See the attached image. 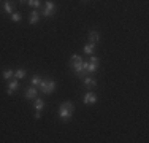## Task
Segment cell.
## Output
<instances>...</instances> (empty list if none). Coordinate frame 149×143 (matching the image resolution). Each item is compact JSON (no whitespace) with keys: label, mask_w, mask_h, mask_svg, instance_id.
<instances>
[{"label":"cell","mask_w":149,"mask_h":143,"mask_svg":"<svg viewBox=\"0 0 149 143\" xmlns=\"http://www.w3.org/2000/svg\"><path fill=\"white\" fill-rule=\"evenodd\" d=\"M70 67L73 69V72L78 75V78H83L87 75L86 72V60L81 59L79 54H73L70 57Z\"/></svg>","instance_id":"1"},{"label":"cell","mask_w":149,"mask_h":143,"mask_svg":"<svg viewBox=\"0 0 149 143\" xmlns=\"http://www.w3.org/2000/svg\"><path fill=\"white\" fill-rule=\"evenodd\" d=\"M73 113H74V103L70 102V100H65V102L59 107V111H57L59 119L63 121V123H67V121L72 119Z\"/></svg>","instance_id":"2"},{"label":"cell","mask_w":149,"mask_h":143,"mask_svg":"<svg viewBox=\"0 0 149 143\" xmlns=\"http://www.w3.org/2000/svg\"><path fill=\"white\" fill-rule=\"evenodd\" d=\"M38 91L46 95H51L56 91V81L54 80H41V83L38 84Z\"/></svg>","instance_id":"3"},{"label":"cell","mask_w":149,"mask_h":143,"mask_svg":"<svg viewBox=\"0 0 149 143\" xmlns=\"http://www.w3.org/2000/svg\"><path fill=\"white\" fill-rule=\"evenodd\" d=\"M56 10H57L56 3L52 2V0H46V2H45V8H43V11H41V16H43V18H51V16H54Z\"/></svg>","instance_id":"4"},{"label":"cell","mask_w":149,"mask_h":143,"mask_svg":"<svg viewBox=\"0 0 149 143\" xmlns=\"http://www.w3.org/2000/svg\"><path fill=\"white\" fill-rule=\"evenodd\" d=\"M83 102H84V105H94V103L97 102V95H95V92H92V91L86 92Z\"/></svg>","instance_id":"5"},{"label":"cell","mask_w":149,"mask_h":143,"mask_svg":"<svg viewBox=\"0 0 149 143\" xmlns=\"http://www.w3.org/2000/svg\"><path fill=\"white\" fill-rule=\"evenodd\" d=\"M37 95H38V88H37V86H30V88L26 89V94H24V97H26L27 100H33Z\"/></svg>","instance_id":"6"},{"label":"cell","mask_w":149,"mask_h":143,"mask_svg":"<svg viewBox=\"0 0 149 143\" xmlns=\"http://www.w3.org/2000/svg\"><path fill=\"white\" fill-rule=\"evenodd\" d=\"M17 88H19V81H17V78H16V80H13V81H10V83H8L6 94H8V95H13V94L17 91Z\"/></svg>","instance_id":"7"},{"label":"cell","mask_w":149,"mask_h":143,"mask_svg":"<svg viewBox=\"0 0 149 143\" xmlns=\"http://www.w3.org/2000/svg\"><path fill=\"white\" fill-rule=\"evenodd\" d=\"M87 38H89V43H94V45H97L98 40H100V34H98L97 30H91L89 34H87Z\"/></svg>","instance_id":"8"},{"label":"cell","mask_w":149,"mask_h":143,"mask_svg":"<svg viewBox=\"0 0 149 143\" xmlns=\"http://www.w3.org/2000/svg\"><path fill=\"white\" fill-rule=\"evenodd\" d=\"M81 80H83V83L86 84L87 88H95V86H97V81H95V78L89 76V75H86V76H83Z\"/></svg>","instance_id":"9"},{"label":"cell","mask_w":149,"mask_h":143,"mask_svg":"<svg viewBox=\"0 0 149 143\" xmlns=\"http://www.w3.org/2000/svg\"><path fill=\"white\" fill-rule=\"evenodd\" d=\"M41 14L37 11V10H33V11H30V16H29V24H37L38 21H40Z\"/></svg>","instance_id":"10"},{"label":"cell","mask_w":149,"mask_h":143,"mask_svg":"<svg viewBox=\"0 0 149 143\" xmlns=\"http://www.w3.org/2000/svg\"><path fill=\"white\" fill-rule=\"evenodd\" d=\"M33 107H35V111H40L41 113V110H43V107H45V100L35 97L33 99Z\"/></svg>","instance_id":"11"},{"label":"cell","mask_w":149,"mask_h":143,"mask_svg":"<svg viewBox=\"0 0 149 143\" xmlns=\"http://www.w3.org/2000/svg\"><path fill=\"white\" fill-rule=\"evenodd\" d=\"M97 69H98V64H94V62H91V60H86V72H87V75L94 73Z\"/></svg>","instance_id":"12"},{"label":"cell","mask_w":149,"mask_h":143,"mask_svg":"<svg viewBox=\"0 0 149 143\" xmlns=\"http://www.w3.org/2000/svg\"><path fill=\"white\" fill-rule=\"evenodd\" d=\"M94 49H95V45H94V43H87V45L83 48V51L86 53V54L91 56V54H94Z\"/></svg>","instance_id":"13"},{"label":"cell","mask_w":149,"mask_h":143,"mask_svg":"<svg viewBox=\"0 0 149 143\" xmlns=\"http://www.w3.org/2000/svg\"><path fill=\"white\" fill-rule=\"evenodd\" d=\"M3 10H5L6 14H11L13 13V5L10 3V0H5V2H3Z\"/></svg>","instance_id":"14"},{"label":"cell","mask_w":149,"mask_h":143,"mask_svg":"<svg viewBox=\"0 0 149 143\" xmlns=\"http://www.w3.org/2000/svg\"><path fill=\"white\" fill-rule=\"evenodd\" d=\"M13 76H15V72H13V69L3 70V78H5V80H11Z\"/></svg>","instance_id":"15"},{"label":"cell","mask_w":149,"mask_h":143,"mask_svg":"<svg viewBox=\"0 0 149 143\" xmlns=\"http://www.w3.org/2000/svg\"><path fill=\"white\" fill-rule=\"evenodd\" d=\"M26 75H27V72L24 70V69H17L15 72V76L17 78V80H21V78H26Z\"/></svg>","instance_id":"16"},{"label":"cell","mask_w":149,"mask_h":143,"mask_svg":"<svg viewBox=\"0 0 149 143\" xmlns=\"http://www.w3.org/2000/svg\"><path fill=\"white\" fill-rule=\"evenodd\" d=\"M10 18H11L13 22H19V21L22 19V14H21V13H11V14H10Z\"/></svg>","instance_id":"17"},{"label":"cell","mask_w":149,"mask_h":143,"mask_svg":"<svg viewBox=\"0 0 149 143\" xmlns=\"http://www.w3.org/2000/svg\"><path fill=\"white\" fill-rule=\"evenodd\" d=\"M27 3L30 6H33V8H40L41 6V0H27Z\"/></svg>","instance_id":"18"},{"label":"cell","mask_w":149,"mask_h":143,"mask_svg":"<svg viewBox=\"0 0 149 143\" xmlns=\"http://www.w3.org/2000/svg\"><path fill=\"white\" fill-rule=\"evenodd\" d=\"M32 86H37V88H38V84H40L41 83V78L40 76H38V75H33V76H32Z\"/></svg>","instance_id":"19"},{"label":"cell","mask_w":149,"mask_h":143,"mask_svg":"<svg viewBox=\"0 0 149 143\" xmlns=\"http://www.w3.org/2000/svg\"><path fill=\"white\" fill-rule=\"evenodd\" d=\"M91 62H94V64H98V62H100V59H98V57L97 56H94V54H91Z\"/></svg>","instance_id":"20"},{"label":"cell","mask_w":149,"mask_h":143,"mask_svg":"<svg viewBox=\"0 0 149 143\" xmlns=\"http://www.w3.org/2000/svg\"><path fill=\"white\" fill-rule=\"evenodd\" d=\"M41 118V113L40 111H35V119H40Z\"/></svg>","instance_id":"21"},{"label":"cell","mask_w":149,"mask_h":143,"mask_svg":"<svg viewBox=\"0 0 149 143\" xmlns=\"http://www.w3.org/2000/svg\"><path fill=\"white\" fill-rule=\"evenodd\" d=\"M21 2H27V0H21Z\"/></svg>","instance_id":"22"},{"label":"cell","mask_w":149,"mask_h":143,"mask_svg":"<svg viewBox=\"0 0 149 143\" xmlns=\"http://www.w3.org/2000/svg\"><path fill=\"white\" fill-rule=\"evenodd\" d=\"M84 2H87V0H84Z\"/></svg>","instance_id":"23"}]
</instances>
